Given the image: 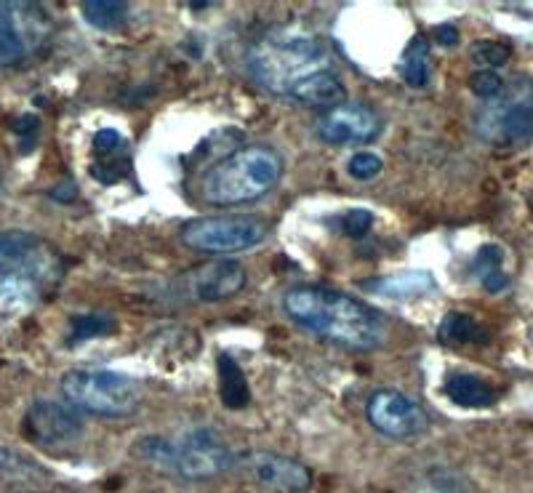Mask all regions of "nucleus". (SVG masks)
I'll return each mask as SVG.
<instances>
[{"mask_svg":"<svg viewBox=\"0 0 533 493\" xmlns=\"http://www.w3.org/2000/svg\"><path fill=\"white\" fill-rule=\"evenodd\" d=\"M62 278V259L46 240L27 230L0 232V291L38 294Z\"/></svg>","mask_w":533,"mask_h":493,"instance_id":"4","label":"nucleus"},{"mask_svg":"<svg viewBox=\"0 0 533 493\" xmlns=\"http://www.w3.org/2000/svg\"><path fill=\"white\" fill-rule=\"evenodd\" d=\"M112 331H115V318L107 312H80L70 318V344L88 342Z\"/></svg>","mask_w":533,"mask_h":493,"instance_id":"23","label":"nucleus"},{"mask_svg":"<svg viewBox=\"0 0 533 493\" xmlns=\"http://www.w3.org/2000/svg\"><path fill=\"white\" fill-rule=\"evenodd\" d=\"M267 222L251 214H224V216H203L184 224L182 243L190 251L200 254H238L248 248L259 246L267 238Z\"/></svg>","mask_w":533,"mask_h":493,"instance_id":"7","label":"nucleus"},{"mask_svg":"<svg viewBox=\"0 0 533 493\" xmlns=\"http://www.w3.org/2000/svg\"><path fill=\"white\" fill-rule=\"evenodd\" d=\"M443 392L451 403L462 408H491L496 403L494 387L472 374H451L443 384Z\"/></svg>","mask_w":533,"mask_h":493,"instance_id":"17","label":"nucleus"},{"mask_svg":"<svg viewBox=\"0 0 533 493\" xmlns=\"http://www.w3.org/2000/svg\"><path fill=\"white\" fill-rule=\"evenodd\" d=\"M291 99L307 107H323V110H334L339 104L347 102V88L331 70L315 72L307 80H302L299 86L291 91Z\"/></svg>","mask_w":533,"mask_h":493,"instance_id":"15","label":"nucleus"},{"mask_svg":"<svg viewBox=\"0 0 533 493\" xmlns=\"http://www.w3.org/2000/svg\"><path fill=\"white\" fill-rule=\"evenodd\" d=\"M470 88L480 99H499L504 94V80L494 70H480L470 78Z\"/></svg>","mask_w":533,"mask_h":493,"instance_id":"28","label":"nucleus"},{"mask_svg":"<svg viewBox=\"0 0 533 493\" xmlns=\"http://www.w3.org/2000/svg\"><path fill=\"white\" fill-rule=\"evenodd\" d=\"M283 174V158L270 144H248L211 166L200 182L208 206H243L264 198Z\"/></svg>","mask_w":533,"mask_h":493,"instance_id":"2","label":"nucleus"},{"mask_svg":"<svg viewBox=\"0 0 533 493\" xmlns=\"http://www.w3.org/2000/svg\"><path fill=\"white\" fill-rule=\"evenodd\" d=\"M440 339L446 344H486L488 328L467 312H448L440 323Z\"/></svg>","mask_w":533,"mask_h":493,"instance_id":"20","label":"nucleus"},{"mask_svg":"<svg viewBox=\"0 0 533 493\" xmlns=\"http://www.w3.org/2000/svg\"><path fill=\"white\" fill-rule=\"evenodd\" d=\"M216 374H219V398L230 411H240L251 403V387L246 382L243 368L230 355L216 358Z\"/></svg>","mask_w":533,"mask_h":493,"instance_id":"18","label":"nucleus"},{"mask_svg":"<svg viewBox=\"0 0 533 493\" xmlns=\"http://www.w3.org/2000/svg\"><path fill=\"white\" fill-rule=\"evenodd\" d=\"M480 139L496 147H520L533 142V83L520 78L515 86L475 115Z\"/></svg>","mask_w":533,"mask_h":493,"instance_id":"6","label":"nucleus"},{"mask_svg":"<svg viewBox=\"0 0 533 493\" xmlns=\"http://www.w3.org/2000/svg\"><path fill=\"white\" fill-rule=\"evenodd\" d=\"M288 318L347 350H374L384 339L379 312L355 296L326 286H296L283 296Z\"/></svg>","mask_w":533,"mask_h":493,"instance_id":"1","label":"nucleus"},{"mask_svg":"<svg viewBox=\"0 0 533 493\" xmlns=\"http://www.w3.org/2000/svg\"><path fill=\"white\" fill-rule=\"evenodd\" d=\"M83 11V19H86L91 27L96 30H120L123 24L128 22V14H131V6L123 3V0H88L80 6Z\"/></svg>","mask_w":533,"mask_h":493,"instance_id":"21","label":"nucleus"},{"mask_svg":"<svg viewBox=\"0 0 533 493\" xmlns=\"http://www.w3.org/2000/svg\"><path fill=\"white\" fill-rule=\"evenodd\" d=\"M480 283H483V288L491 291V294H499V291H504V288L510 286V278H507V272L496 270V272H491V275H486Z\"/></svg>","mask_w":533,"mask_h":493,"instance_id":"31","label":"nucleus"},{"mask_svg":"<svg viewBox=\"0 0 533 493\" xmlns=\"http://www.w3.org/2000/svg\"><path fill=\"white\" fill-rule=\"evenodd\" d=\"M502 262H504V251L499 246H483L475 254V264H472V270H475V275H478L480 280L486 278V275H491V272L502 270Z\"/></svg>","mask_w":533,"mask_h":493,"instance_id":"30","label":"nucleus"},{"mask_svg":"<svg viewBox=\"0 0 533 493\" xmlns=\"http://www.w3.org/2000/svg\"><path fill=\"white\" fill-rule=\"evenodd\" d=\"M360 286L371 291V294L390 296V299H414V296H424L435 291V278L430 272H400V275H390V278H376L366 280Z\"/></svg>","mask_w":533,"mask_h":493,"instance_id":"16","label":"nucleus"},{"mask_svg":"<svg viewBox=\"0 0 533 493\" xmlns=\"http://www.w3.org/2000/svg\"><path fill=\"white\" fill-rule=\"evenodd\" d=\"M54 22L38 3H0V67L38 56L51 43Z\"/></svg>","mask_w":533,"mask_h":493,"instance_id":"8","label":"nucleus"},{"mask_svg":"<svg viewBox=\"0 0 533 493\" xmlns=\"http://www.w3.org/2000/svg\"><path fill=\"white\" fill-rule=\"evenodd\" d=\"M128 150L126 139L118 134V131H112V128H102V131H96L94 136V158H112V155H118V152Z\"/></svg>","mask_w":533,"mask_h":493,"instance_id":"29","label":"nucleus"},{"mask_svg":"<svg viewBox=\"0 0 533 493\" xmlns=\"http://www.w3.org/2000/svg\"><path fill=\"white\" fill-rule=\"evenodd\" d=\"M51 478L38 462L0 446V486H43Z\"/></svg>","mask_w":533,"mask_h":493,"instance_id":"19","label":"nucleus"},{"mask_svg":"<svg viewBox=\"0 0 533 493\" xmlns=\"http://www.w3.org/2000/svg\"><path fill=\"white\" fill-rule=\"evenodd\" d=\"M382 158L379 155H374V152H355L350 158V163H347V171H350L352 179H358V182H368V179H374V176L382 174Z\"/></svg>","mask_w":533,"mask_h":493,"instance_id":"27","label":"nucleus"},{"mask_svg":"<svg viewBox=\"0 0 533 493\" xmlns=\"http://www.w3.org/2000/svg\"><path fill=\"white\" fill-rule=\"evenodd\" d=\"M251 78L278 96H288L302 80L328 70V51L315 35L270 32L248 51Z\"/></svg>","mask_w":533,"mask_h":493,"instance_id":"3","label":"nucleus"},{"mask_svg":"<svg viewBox=\"0 0 533 493\" xmlns=\"http://www.w3.org/2000/svg\"><path fill=\"white\" fill-rule=\"evenodd\" d=\"M128 171H131V155H128V150L118 152L112 158L94 160V166H91V176L104 184L120 182L123 176H128Z\"/></svg>","mask_w":533,"mask_h":493,"instance_id":"25","label":"nucleus"},{"mask_svg":"<svg viewBox=\"0 0 533 493\" xmlns=\"http://www.w3.org/2000/svg\"><path fill=\"white\" fill-rule=\"evenodd\" d=\"M62 395L72 408L86 414L120 419L134 414L142 400V387L136 379L107 368H75L62 376Z\"/></svg>","mask_w":533,"mask_h":493,"instance_id":"5","label":"nucleus"},{"mask_svg":"<svg viewBox=\"0 0 533 493\" xmlns=\"http://www.w3.org/2000/svg\"><path fill=\"white\" fill-rule=\"evenodd\" d=\"M24 438L46 451H59L78 443L83 435V419L70 403L62 400H35L22 422Z\"/></svg>","mask_w":533,"mask_h":493,"instance_id":"11","label":"nucleus"},{"mask_svg":"<svg viewBox=\"0 0 533 493\" xmlns=\"http://www.w3.org/2000/svg\"><path fill=\"white\" fill-rule=\"evenodd\" d=\"M374 224V214L368 208H350L342 216H336V227L347 235V238H363Z\"/></svg>","mask_w":533,"mask_h":493,"instance_id":"26","label":"nucleus"},{"mask_svg":"<svg viewBox=\"0 0 533 493\" xmlns=\"http://www.w3.org/2000/svg\"><path fill=\"white\" fill-rule=\"evenodd\" d=\"M235 467V456L224 446L222 438L208 427L190 430L184 438L174 440L171 448V472L187 480H211Z\"/></svg>","mask_w":533,"mask_h":493,"instance_id":"9","label":"nucleus"},{"mask_svg":"<svg viewBox=\"0 0 533 493\" xmlns=\"http://www.w3.org/2000/svg\"><path fill=\"white\" fill-rule=\"evenodd\" d=\"M435 40L440 46H454V43H459V30L454 24H440V27H435Z\"/></svg>","mask_w":533,"mask_h":493,"instance_id":"32","label":"nucleus"},{"mask_svg":"<svg viewBox=\"0 0 533 493\" xmlns=\"http://www.w3.org/2000/svg\"><path fill=\"white\" fill-rule=\"evenodd\" d=\"M235 467L254 486L272 493H302L312 486V472L307 464L275 451H246L235 456Z\"/></svg>","mask_w":533,"mask_h":493,"instance_id":"12","label":"nucleus"},{"mask_svg":"<svg viewBox=\"0 0 533 493\" xmlns=\"http://www.w3.org/2000/svg\"><path fill=\"white\" fill-rule=\"evenodd\" d=\"M403 80L411 88H424L430 83V40L414 38L403 54Z\"/></svg>","mask_w":533,"mask_h":493,"instance_id":"22","label":"nucleus"},{"mask_svg":"<svg viewBox=\"0 0 533 493\" xmlns=\"http://www.w3.org/2000/svg\"><path fill=\"white\" fill-rule=\"evenodd\" d=\"M366 419L379 435L392 440L419 438L430 427V416L414 398L387 387L368 398Z\"/></svg>","mask_w":533,"mask_h":493,"instance_id":"10","label":"nucleus"},{"mask_svg":"<svg viewBox=\"0 0 533 493\" xmlns=\"http://www.w3.org/2000/svg\"><path fill=\"white\" fill-rule=\"evenodd\" d=\"M246 270L232 259H219L200 267L192 278V291L203 302H222L246 288Z\"/></svg>","mask_w":533,"mask_h":493,"instance_id":"14","label":"nucleus"},{"mask_svg":"<svg viewBox=\"0 0 533 493\" xmlns=\"http://www.w3.org/2000/svg\"><path fill=\"white\" fill-rule=\"evenodd\" d=\"M512 48L507 43L499 40H478L470 46V59L475 64H480L483 70H494V67H504L510 62Z\"/></svg>","mask_w":533,"mask_h":493,"instance_id":"24","label":"nucleus"},{"mask_svg":"<svg viewBox=\"0 0 533 493\" xmlns=\"http://www.w3.org/2000/svg\"><path fill=\"white\" fill-rule=\"evenodd\" d=\"M14 128L19 131V134H22V142H24V136L35 134V131H38V118H35V115H24V118L16 120Z\"/></svg>","mask_w":533,"mask_h":493,"instance_id":"33","label":"nucleus"},{"mask_svg":"<svg viewBox=\"0 0 533 493\" xmlns=\"http://www.w3.org/2000/svg\"><path fill=\"white\" fill-rule=\"evenodd\" d=\"M382 115L363 102H344L334 110L323 112L318 120V136L326 144H368L382 134Z\"/></svg>","mask_w":533,"mask_h":493,"instance_id":"13","label":"nucleus"}]
</instances>
